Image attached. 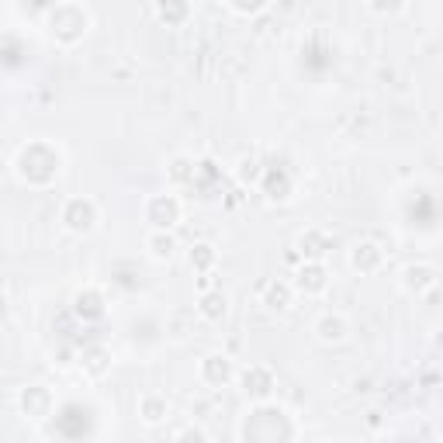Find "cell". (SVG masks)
Listing matches in <instances>:
<instances>
[{"mask_svg": "<svg viewBox=\"0 0 443 443\" xmlns=\"http://www.w3.org/2000/svg\"><path fill=\"white\" fill-rule=\"evenodd\" d=\"M378 260H381V253H378L374 242H357V246H353V267H357V270H374Z\"/></svg>", "mask_w": 443, "mask_h": 443, "instance_id": "obj_2", "label": "cell"}, {"mask_svg": "<svg viewBox=\"0 0 443 443\" xmlns=\"http://www.w3.org/2000/svg\"><path fill=\"white\" fill-rule=\"evenodd\" d=\"M139 412H142V419H146V422H159V419L166 416V402L149 395V398H142V402H139Z\"/></svg>", "mask_w": 443, "mask_h": 443, "instance_id": "obj_4", "label": "cell"}, {"mask_svg": "<svg viewBox=\"0 0 443 443\" xmlns=\"http://www.w3.org/2000/svg\"><path fill=\"white\" fill-rule=\"evenodd\" d=\"M174 250H177V242H174L170 235H149V253H153L156 260H170Z\"/></svg>", "mask_w": 443, "mask_h": 443, "instance_id": "obj_5", "label": "cell"}, {"mask_svg": "<svg viewBox=\"0 0 443 443\" xmlns=\"http://www.w3.org/2000/svg\"><path fill=\"white\" fill-rule=\"evenodd\" d=\"M201 315L205 319H218V315H225V294L218 291V294H208V298H201Z\"/></svg>", "mask_w": 443, "mask_h": 443, "instance_id": "obj_7", "label": "cell"}, {"mask_svg": "<svg viewBox=\"0 0 443 443\" xmlns=\"http://www.w3.org/2000/svg\"><path fill=\"white\" fill-rule=\"evenodd\" d=\"M63 222H66L73 233H90V229H94V222H97V211H94V205H90V201L77 198V201H70V205H66Z\"/></svg>", "mask_w": 443, "mask_h": 443, "instance_id": "obj_1", "label": "cell"}, {"mask_svg": "<svg viewBox=\"0 0 443 443\" xmlns=\"http://www.w3.org/2000/svg\"><path fill=\"white\" fill-rule=\"evenodd\" d=\"M4 319H7V298L0 294V322H4Z\"/></svg>", "mask_w": 443, "mask_h": 443, "instance_id": "obj_10", "label": "cell"}, {"mask_svg": "<svg viewBox=\"0 0 443 443\" xmlns=\"http://www.w3.org/2000/svg\"><path fill=\"white\" fill-rule=\"evenodd\" d=\"M298 277H309V284L315 287V291H322V287H326V281H322V270H319V267H305V270H301V274H298Z\"/></svg>", "mask_w": 443, "mask_h": 443, "instance_id": "obj_9", "label": "cell"}, {"mask_svg": "<svg viewBox=\"0 0 443 443\" xmlns=\"http://www.w3.org/2000/svg\"><path fill=\"white\" fill-rule=\"evenodd\" d=\"M315 329H319V339H322V343H333V339L346 336V322H343L339 315H326V319H322Z\"/></svg>", "mask_w": 443, "mask_h": 443, "instance_id": "obj_3", "label": "cell"}, {"mask_svg": "<svg viewBox=\"0 0 443 443\" xmlns=\"http://www.w3.org/2000/svg\"><path fill=\"white\" fill-rule=\"evenodd\" d=\"M215 260V253H211L208 242H201V246H194V253H191V263H201V267H208Z\"/></svg>", "mask_w": 443, "mask_h": 443, "instance_id": "obj_8", "label": "cell"}, {"mask_svg": "<svg viewBox=\"0 0 443 443\" xmlns=\"http://www.w3.org/2000/svg\"><path fill=\"white\" fill-rule=\"evenodd\" d=\"M405 274H409V277H419V281H405V284H409V291H422V287H433L437 284V277H433V270H429V267H409V270H405Z\"/></svg>", "mask_w": 443, "mask_h": 443, "instance_id": "obj_6", "label": "cell"}]
</instances>
